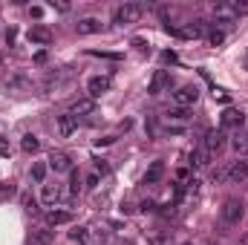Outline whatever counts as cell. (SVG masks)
I'll return each instance as SVG.
<instances>
[{"instance_id": "obj_1", "label": "cell", "mask_w": 248, "mask_h": 245, "mask_svg": "<svg viewBox=\"0 0 248 245\" xmlns=\"http://www.w3.org/2000/svg\"><path fill=\"white\" fill-rule=\"evenodd\" d=\"M75 75V69L72 66H58V69H49L46 75H44V81H41V92H52V90H58L61 84H66L69 78Z\"/></svg>"}, {"instance_id": "obj_2", "label": "cell", "mask_w": 248, "mask_h": 245, "mask_svg": "<svg viewBox=\"0 0 248 245\" xmlns=\"http://www.w3.org/2000/svg\"><path fill=\"white\" fill-rule=\"evenodd\" d=\"M141 12H144L141 3H122V6H116V12H113V23H116V26H130V23H136V20L141 17Z\"/></svg>"}, {"instance_id": "obj_3", "label": "cell", "mask_w": 248, "mask_h": 245, "mask_svg": "<svg viewBox=\"0 0 248 245\" xmlns=\"http://www.w3.org/2000/svg\"><path fill=\"white\" fill-rule=\"evenodd\" d=\"M173 98V107H182V110H190L196 101H199V87L196 84H185V87H176L170 92Z\"/></svg>"}, {"instance_id": "obj_4", "label": "cell", "mask_w": 248, "mask_h": 245, "mask_svg": "<svg viewBox=\"0 0 248 245\" xmlns=\"http://www.w3.org/2000/svg\"><path fill=\"white\" fill-rule=\"evenodd\" d=\"M243 214H246V208H243L240 199H225L222 208H219V219H222L225 225H240Z\"/></svg>"}, {"instance_id": "obj_5", "label": "cell", "mask_w": 248, "mask_h": 245, "mask_svg": "<svg viewBox=\"0 0 248 245\" xmlns=\"http://www.w3.org/2000/svg\"><path fill=\"white\" fill-rule=\"evenodd\" d=\"M3 87H6L9 92H29V90H32V78H29L26 72L15 69V72H9V75H6Z\"/></svg>"}, {"instance_id": "obj_6", "label": "cell", "mask_w": 248, "mask_h": 245, "mask_svg": "<svg viewBox=\"0 0 248 245\" xmlns=\"http://www.w3.org/2000/svg\"><path fill=\"white\" fill-rule=\"evenodd\" d=\"M170 87H173V75H170L168 69H156L153 78H150V84H147V92H150V95H162V92H168Z\"/></svg>"}, {"instance_id": "obj_7", "label": "cell", "mask_w": 248, "mask_h": 245, "mask_svg": "<svg viewBox=\"0 0 248 245\" xmlns=\"http://www.w3.org/2000/svg\"><path fill=\"white\" fill-rule=\"evenodd\" d=\"M246 127V113L243 110H237V107H228L225 113H222V119H219V130H243Z\"/></svg>"}, {"instance_id": "obj_8", "label": "cell", "mask_w": 248, "mask_h": 245, "mask_svg": "<svg viewBox=\"0 0 248 245\" xmlns=\"http://www.w3.org/2000/svg\"><path fill=\"white\" fill-rule=\"evenodd\" d=\"M26 38H29V44L49 46V44H52V29H49V26H44V23H35V26H29Z\"/></svg>"}, {"instance_id": "obj_9", "label": "cell", "mask_w": 248, "mask_h": 245, "mask_svg": "<svg viewBox=\"0 0 248 245\" xmlns=\"http://www.w3.org/2000/svg\"><path fill=\"white\" fill-rule=\"evenodd\" d=\"M110 84H113V81H110L107 75H93V78L87 81V98H93V101L101 98V95L110 90Z\"/></svg>"}, {"instance_id": "obj_10", "label": "cell", "mask_w": 248, "mask_h": 245, "mask_svg": "<svg viewBox=\"0 0 248 245\" xmlns=\"http://www.w3.org/2000/svg\"><path fill=\"white\" fill-rule=\"evenodd\" d=\"M225 179L234 182V184L248 182V159H237V162H231L228 170H225Z\"/></svg>"}, {"instance_id": "obj_11", "label": "cell", "mask_w": 248, "mask_h": 245, "mask_svg": "<svg viewBox=\"0 0 248 245\" xmlns=\"http://www.w3.org/2000/svg\"><path fill=\"white\" fill-rule=\"evenodd\" d=\"M46 168H49L52 173H69V170H72V159H69L66 153H61V150H55V153H49Z\"/></svg>"}, {"instance_id": "obj_12", "label": "cell", "mask_w": 248, "mask_h": 245, "mask_svg": "<svg viewBox=\"0 0 248 245\" xmlns=\"http://www.w3.org/2000/svg\"><path fill=\"white\" fill-rule=\"evenodd\" d=\"M101 29H104V23H101L98 17H93V15H90V17H81V20L75 23V32H78L81 38H87V35H98Z\"/></svg>"}, {"instance_id": "obj_13", "label": "cell", "mask_w": 248, "mask_h": 245, "mask_svg": "<svg viewBox=\"0 0 248 245\" xmlns=\"http://www.w3.org/2000/svg\"><path fill=\"white\" fill-rule=\"evenodd\" d=\"M225 130H211L208 136H205V150H208V156H214V153H219L222 147H225Z\"/></svg>"}, {"instance_id": "obj_14", "label": "cell", "mask_w": 248, "mask_h": 245, "mask_svg": "<svg viewBox=\"0 0 248 245\" xmlns=\"http://www.w3.org/2000/svg\"><path fill=\"white\" fill-rule=\"evenodd\" d=\"M55 130H58V136H61V138H66V136H72V133L78 130V119H75V116H69V113H63V116L55 119Z\"/></svg>"}, {"instance_id": "obj_15", "label": "cell", "mask_w": 248, "mask_h": 245, "mask_svg": "<svg viewBox=\"0 0 248 245\" xmlns=\"http://www.w3.org/2000/svg\"><path fill=\"white\" fill-rule=\"evenodd\" d=\"M162 179H165V162H162V159H156V162L144 170L141 182H144V184H159Z\"/></svg>"}, {"instance_id": "obj_16", "label": "cell", "mask_w": 248, "mask_h": 245, "mask_svg": "<svg viewBox=\"0 0 248 245\" xmlns=\"http://www.w3.org/2000/svg\"><path fill=\"white\" fill-rule=\"evenodd\" d=\"M93 113H95V101H93V98H78V101H72V107H69V116H75V119L93 116Z\"/></svg>"}, {"instance_id": "obj_17", "label": "cell", "mask_w": 248, "mask_h": 245, "mask_svg": "<svg viewBox=\"0 0 248 245\" xmlns=\"http://www.w3.org/2000/svg\"><path fill=\"white\" fill-rule=\"evenodd\" d=\"M63 196V190H61V184H41V202L44 205H55L58 199Z\"/></svg>"}, {"instance_id": "obj_18", "label": "cell", "mask_w": 248, "mask_h": 245, "mask_svg": "<svg viewBox=\"0 0 248 245\" xmlns=\"http://www.w3.org/2000/svg\"><path fill=\"white\" fill-rule=\"evenodd\" d=\"M208 159H211V156H208V150H205V147H193V150H190V156H187V165H190V168H205V165H208Z\"/></svg>"}, {"instance_id": "obj_19", "label": "cell", "mask_w": 248, "mask_h": 245, "mask_svg": "<svg viewBox=\"0 0 248 245\" xmlns=\"http://www.w3.org/2000/svg\"><path fill=\"white\" fill-rule=\"evenodd\" d=\"M29 245H52V231L49 228H35L29 234Z\"/></svg>"}, {"instance_id": "obj_20", "label": "cell", "mask_w": 248, "mask_h": 245, "mask_svg": "<svg viewBox=\"0 0 248 245\" xmlns=\"http://www.w3.org/2000/svg\"><path fill=\"white\" fill-rule=\"evenodd\" d=\"M231 147H234L237 159H248V136H243V133H237V136L231 138Z\"/></svg>"}, {"instance_id": "obj_21", "label": "cell", "mask_w": 248, "mask_h": 245, "mask_svg": "<svg viewBox=\"0 0 248 245\" xmlns=\"http://www.w3.org/2000/svg\"><path fill=\"white\" fill-rule=\"evenodd\" d=\"M46 222L49 225H66V222H72V211H46Z\"/></svg>"}, {"instance_id": "obj_22", "label": "cell", "mask_w": 248, "mask_h": 245, "mask_svg": "<svg viewBox=\"0 0 248 245\" xmlns=\"http://www.w3.org/2000/svg\"><path fill=\"white\" fill-rule=\"evenodd\" d=\"M46 173H49L46 162H35V165H32V170H29V176H32V182H35V184L46 182Z\"/></svg>"}, {"instance_id": "obj_23", "label": "cell", "mask_w": 248, "mask_h": 245, "mask_svg": "<svg viewBox=\"0 0 248 245\" xmlns=\"http://www.w3.org/2000/svg\"><path fill=\"white\" fill-rule=\"evenodd\" d=\"M205 41H208V46H222L225 44V29H219V26H214L211 32H205Z\"/></svg>"}, {"instance_id": "obj_24", "label": "cell", "mask_w": 248, "mask_h": 245, "mask_svg": "<svg viewBox=\"0 0 248 245\" xmlns=\"http://www.w3.org/2000/svg\"><path fill=\"white\" fill-rule=\"evenodd\" d=\"M20 150H23V153H38V150H41V138L32 136V133H26V136L20 138Z\"/></svg>"}, {"instance_id": "obj_25", "label": "cell", "mask_w": 248, "mask_h": 245, "mask_svg": "<svg viewBox=\"0 0 248 245\" xmlns=\"http://www.w3.org/2000/svg\"><path fill=\"white\" fill-rule=\"evenodd\" d=\"M165 119L173 124H187V119H190V113L187 110H182V107H170L168 113H165Z\"/></svg>"}, {"instance_id": "obj_26", "label": "cell", "mask_w": 248, "mask_h": 245, "mask_svg": "<svg viewBox=\"0 0 248 245\" xmlns=\"http://www.w3.org/2000/svg\"><path fill=\"white\" fill-rule=\"evenodd\" d=\"M69 240L78 243V245H87L90 243V228H72L69 231Z\"/></svg>"}, {"instance_id": "obj_27", "label": "cell", "mask_w": 248, "mask_h": 245, "mask_svg": "<svg viewBox=\"0 0 248 245\" xmlns=\"http://www.w3.org/2000/svg\"><path fill=\"white\" fill-rule=\"evenodd\" d=\"M81 173H78V170H69V190H66V193H69V196H78V193H81Z\"/></svg>"}, {"instance_id": "obj_28", "label": "cell", "mask_w": 248, "mask_h": 245, "mask_svg": "<svg viewBox=\"0 0 248 245\" xmlns=\"http://www.w3.org/2000/svg\"><path fill=\"white\" fill-rule=\"evenodd\" d=\"M20 199H23V211H26V214H38V199H35L32 193H23Z\"/></svg>"}, {"instance_id": "obj_29", "label": "cell", "mask_w": 248, "mask_h": 245, "mask_svg": "<svg viewBox=\"0 0 248 245\" xmlns=\"http://www.w3.org/2000/svg\"><path fill=\"white\" fill-rule=\"evenodd\" d=\"M228 6H231V12H234L237 17H240V15H248V0H231Z\"/></svg>"}, {"instance_id": "obj_30", "label": "cell", "mask_w": 248, "mask_h": 245, "mask_svg": "<svg viewBox=\"0 0 248 245\" xmlns=\"http://www.w3.org/2000/svg\"><path fill=\"white\" fill-rule=\"evenodd\" d=\"M93 170H95V173H98V176H107V173H110V165H107V162H104V159H98V162H95V165H93Z\"/></svg>"}, {"instance_id": "obj_31", "label": "cell", "mask_w": 248, "mask_h": 245, "mask_svg": "<svg viewBox=\"0 0 248 245\" xmlns=\"http://www.w3.org/2000/svg\"><path fill=\"white\" fill-rule=\"evenodd\" d=\"M176 182H179V184L190 182V168H179V170H176Z\"/></svg>"}, {"instance_id": "obj_32", "label": "cell", "mask_w": 248, "mask_h": 245, "mask_svg": "<svg viewBox=\"0 0 248 245\" xmlns=\"http://www.w3.org/2000/svg\"><path fill=\"white\" fill-rule=\"evenodd\" d=\"M98 182H101V176H98V173H95V170H93V173H90V176H87V179H84V184H87V187H90V190H95V187H98Z\"/></svg>"}, {"instance_id": "obj_33", "label": "cell", "mask_w": 248, "mask_h": 245, "mask_svg": "<svg viewBox=\"0 0 248 245\" xmlns=\"http://www.w3.org/2000/svg\"><path fill=\"white\" fill-rule=\"evenodd\" d=\"M6 193H9V196L15 193V184H12V182H3V184H0V196H6Z\"/></svg>"}, {"instance_id": "obj_34", "label": "cell", "mask_w": 248, "mask_h": 245, "mask_svg": "<svg viewBox=\"0 0 248 245\" xmlns=\"http://www.w3.org/2000/svg\"><path fill=\"white\" fill-rule=\"evenodd\" d=\"M225 170H228V168H219V170H214V173H211V179H214V182H222V179H225Z\"/></svg>"}, {"instance_id": "obj_35", "label": "cell", "mask_w": 248, "mask_h": 245, "mask_svg": "<svg viewBox=\"0 0 248 245\" xmlns=\"http://www.w3.org/2000/svg\"><path fill=\"white\" fill-rule=\"evenodd\" d=\"M9 153H12V147H9V141L0 136V156H9Z\"/></svg>"}, {"instance_id": "obj_36", "label": "cell", "mask_w": 248, "mask_h": 245, "mask_svg": "<svg viewBox=\"0 0 248 245\" xmlns=\"http://www.w3.org/2000/svg\"><path fill=\"white\" fill-rule=\"evenodd\" d=\"M29 15H32V17H41V15H44V9H41V6H32V9H29Z\"/></svg>"}, {"instance_id": "obj_37", "label": "cell", "mask_w": 248, "mask_h": 245, "mask_svg": "<svg viewBox=\"0 0 248 245\" xmlns=\"http://www.w3.org/2000/svg\"><path fill=\"white\" fill-rule=\"evenodd\" d=\"M237 245H248V234H243V237H240V243Z\"/></svg>"}, {"instance_id": "obj_38", "label": "cell", "mask_w": 248, "mask_h": 245, "mask_svg": "<svg viewBox=\"0 0 248 245\" xmlns=\"http://www.w3.org/2000/svg\"><path fill=\"white\" fill-rule=\"evenodd\" d=\"M122 245H133V243H122Z\"/></svg>"}, {"instance_id": "obj_39", "label": "cell", "mask_w": 248, "mask_h": 245, "mask_svg": "<svg viewBox=\"0 0 248 245\" xmlns=\"http://www.w3.org/2000/svg\"><path fill=\"white\" fill-rule=\"evenodd\" d=\"M182 245H193V243H182Z\"/></svg>"}, {"instance_id": "obj_40", "label": "cell", "mask_w": 248, "mask_h": 245, "mask_svg": "<svg viewBox=\"0 0 248 245\" xmlns=\"http://www.w3.org/2000/svg\"><path fill=\"white\" fill-rule=\"evenodd\" d=\"M246 69H248V58H246Z\"/></svg>"}, {"instance_id": "obj_41", "label": "cell", "mask_w": 248, "mask_h": 245, "mask_svg": "<svg viewBox=\"0 0 248 245\" xmlns=\"http://www.w3.org/2000/svg\"><path fill=\"white\" fill-rule=\"evenodd\" d=\"M0 63H3V55H0Z\"/></svg>"}, {"instance_id": "obj_42", "label": "cell", "mask_w": 248, "mask_h": 245, "mask_svg": "<svg viewBox=\"0 0 248 245\" xmlns=\"http://www.w3.org/2000/svg\"><path fill=\"white\" fill-rule=\"evenodd\" d=\"M246 136H248V133H246Z\"/></svg>"}]
</instances>
